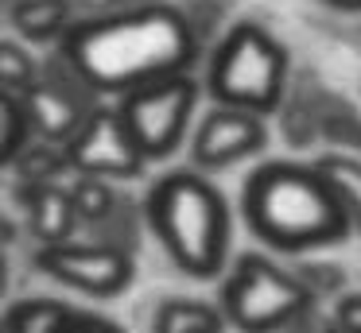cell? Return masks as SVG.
<instances>
[{
  "label": "cell",
  "mask_w": 361,
  "mask_h": 333,
  "mask_svg": "<svg viewBox=\"0 0 361 333\" xmlns=\"http://www.w3.org/2000/svg\"><path fill=\"white\" fill-rule=\"evenodd\" d=\"M59 54L94 97H125L140 85L187 74L198 54V35L179 8L152 0L133 12L74 20Z\"/></svg>",
  "instance_id": "1"
},
{
  "label": "cell",
  "mask_w": 361,
  "mask_h": 333,
  "mask_svg": "<svg viewBox=\"0 0 361 333\" xmlns=\"http://www.w3.org/2000/svg\"><path fill=\"white\" fill-rule=\"evenodd\" d=\"M245 217L260 240L288 252L326 244L350 229L330 186L295 163H268L245 182Z\"/></svg>",
  "instance_id": "2"
},
{
  "label": "cell",
  "mask_w": 361,
  "mask_h": 333,
  "mask_svg": "<svg viewBox=\"0 0 361 333\" xmlns=\"http://www.w3.org/2000/svg\"><path fill=\"white\" fill-rule=\"evenodd\" d=\"M148 225L187 275L210 279L226 263L229 209L221 194L195 170H171L148 194Z\"/></svg>",
  "instance_id": "3"
},
{
  "label": "cell",
  "mask_w": 361,
  "mask_h": 333,
  "mask_svg": "<svg viewBox=\"0 0 361 333\" xmlns=\"http://www.w3.org/2000/svg\"><path fill=\"white\" fill-rule=\"evenodd\" d=\"M288 54L260 23H237L210 62V93L221 108L272 113L280 105Z\"/></svg>",
  "instance_id": "4"
},
{
  "label": "cell",
  "mask_w": 361,
  "mask_h": 333,
  "mask_svg": "<svg viewBox=\"0 0 361 333\" xmlns=\"http://www.w3.org/2000/svg\"><path fill=\"white\" fill-rule=\"evenodd\" d=\"M195 105H198V82L190 74H175L125 93L117 113L144 159H167L183 144V132L190 124Z\"/></svg>",
  "instance_id": "5"
},
{
  "label": "cell",
  "mask_w": 361,
  "mask_h": 333,
  "mask_svg": "<svg viewBox=\"0 0 361 333\" xmlns=\"http://www.w3.org/2000/svg\"><path fill=\"white\" fill-rule=\"evenodd\" d=\"M311 306V291L299 279L283 275L264 256H241L226 283V314L245 333H264L299 318Z\"/></svg>",
  "instance_id": "6"
},
{
  "label": "cell",
  "mask_w": 361,
  "mask_h": 333,
  "mask_svg": "<svg viewBox=\"0 0 361 333\" xmlns=\"http://www.w3.org/2000/svg\"><path fill=\"white\" fill-rule=\"evenodd\" d=\"M94 105H102V101L82 85V77L63 62V54L43 62L39 77L20 93L27 132L43 144H59V147L78 132V124L86 120V113Z\"/></svg>",
  "instance_id": "7"
},
{
  "label": "cell",
  "mask_w": 361,
  "mask_h": 333,
  "mask_svg": "<svg viewBox=\"0 0 361 333\" xmlns=\"http://www.w3.org/2000/svg\"><path fill=\"white\" fill-rule=\"evenodd\" d=\"M66 167L74 175L86 178H105V182H121V178H136L144 170V155L133 144L125 120L117 108L109 105H94L86 113V120L78 124L71 139L63 144Z\"/></svg>",
  "instance_id": "8"
},
{
  "label": "cell",
  "mask_w": 361,
  "mask_h": 333,
  "mask_svg": "<svg viewBox=\"0 0 361 333\" xmlns=\"http://www.w3.org/2000/svg\"><path fill=\"white\" fill-rule=\"evenodd\" d=\"M35 268L47 279L74 291H86L94 299H117L128 291L136 268L133 256L117 252V248L94 244V240H66V244H47L35 252Z\"/></svg>",
  "instance_id": "9"
},
{
  "label": "cell",
  "mask_w": 361,
  "mask_h": 333,
  "mask_svg": "<svg viewBox=\"0 0 361 333\" xmlns=\"http://www.w3.org/2000/svg\"><path fill=\"white\" fill-rule=\"evenodd\" d=\"M264 147V124L260 116L241 113V108H214L195 132V163L198 167H229V163L257 155Z\"/></svg>",
  "instance_id": "10"
},
{
  "label": "cell",
  "mask_w": 361,
  "mask_h": 333,
  "mask_svg": "<svg viewBox=\"0 0 361 333\" xmlns=\"http://www.w3.org/2000/svg\"><path fill=\"white\" fill-rule=\"evenodd\" d=\"M8 333H125L117 322L63 299H20L4 314Z\"/></svg>",
  "instance_id": "11"
},
{
  "label": "cell",
  "mask_w": 361,
  "mask_h": 333,
  "mask_svg": "<svg viewBox=\"0 0 361 333\" xmlns=\"http://www.w3.org/2000/svg\"><path fill=\"white\" fill-rule=\"evenodd\" d=\"M20 201L27 206V225H32L39 248L47 244H66L78 232V213H74L71 190L59 182L51 186H16Z\"/></svg>",
  "instance_id": "12"
},
{
  "label": "cell",
  "mask_w": 361,
  "mask_h": 333,
  "mask_svg": "<svg viewBox=\"0 0 361 333\" xmlns=\"http://www.w3.org/2000/svg\"><path fill=\"white\" fill-rule=\"evenodd\" d=\"M8 20L27 43H63V35L74 27V4L71 0H20Z\"/></svg>",
  "instance_id": "13"
},
{
  "label": "cell",
  "mask_w": 361,
  "mask_h": 333,
  "mask_svg": "<svg viewBox=\"0 0 361 333\" xmlns=\"http://www.w3.org/2000/svg\"><path fill=\"white\" fill-rule=\"evenodd\" d=\"M16 170V186H51L59 182V175H66V155L59 144H43V139H27L24 151L12 159Z\"/></svg>",
  "instance_id": "14"
},
{
  "label": "cell",
  "mask_w": 361,
  "mask_h": 333,
  "mask_svg": "<svg viewBox=\"0 0 361 333\" xmlns=\"http://www.w3.org/2000/svg\"><path fill=\"white\" fill-rule=\"evenodd\" d=\"M152 333H226V322H221V314L214 306L171 299L159 306Z\"/></svg>",
  "instance_id": "15"
},
{
  "label": "cell",
  "mask_w": 361,
  "mask_h": 333,
  "mask_svg": "<svg viewBox=\"0 0 361 333\" xmlns=\"http://www.w3.org/2000/svg\"><path fill=\"white\" fill-rule=\"evenodd\" d=\"M314 175L330 186V194L338 198L345 221L361 225V163L357 159H342V155H330L314 167Z\"/></svg>",
  "instance_id": "16"
},
{
  "label": "cell",
  "mask_w": 361,
  "mask_h": 333,
  "mask_svg": "<svg viewBox=\"0 0 361 333\" xmlns=\"http://www.w3.org/2000/svg\"><path fill=\"white\" fill-rule=\"evenodd\" d=\"M71 190V201H74V213H78L82 225H97L105 221V217L113 213V209L121 206V194L113 190V182H105V178H86L78 175L74 178V186H66Z\"/></svg>",
  "instance_id": "17"
},
{
  "label": "cell",
  "mask_w": 361,
  "mask_h": 333,
  "mask_svg": "<svg viewBox=\"0 0 361 333\" xmlns=\"http://www.w3.org/2000/svg\"><path fill=\"white\" fill-rule=\"evenodd\" d=\"M136 225H140L136 206H133V201H121V206L113 209L105 221L90 225V240H94V244H105V248H117V252H125V256H133L136 252V240H140Z\"/></svg>",
  "instance_id": "18"
},
{
  "label": "cell",
  "mask_w": 361,
  "mask_h": 333,
  "mask_svg": "<svg viewBox=\"0 0 361 333\" xmlns=\"http://www.w3.org/2000/svg\"><path fill=\"white\" fill-rule=\"evenodd\" d=\"M35 77H39V66H35L32 54L12 39H0V93L20 97Z\"/></svg>",
  "instance_id": "19"
},
{
  "label": "cell",
  "mask_w": 361,
  "mask_h": 333,
  "mask_svg": "<svg viewBox=\"0 0 361 333\" xmlns=\"http://www.w3.org/2000/svg\"><path fill=\"white\" fill-rule=\"evenodd\" d=\"M27 139H32V132H27L20 97L0 93V167H12V159L24 151Z\"/></svg>",
  "instance_id": "20"
},
{
  "label": "cell",
  "mask_w": 361,
  "mask_h": 333,
  "mask_svg": "<svg viewBox=\"0 0 361 333\" xmlns=\"http://www.w3.org/2000/svg\"><path fill=\"white\" fill-rule=\"evenodd\" d=\"M74 12H86V20H97V15H117V12H133L140 4H152V0H71Z\"/></svg>",
  "instance_id": "21"
},
{
  "label": "cell",
  "mask_w": 361,
  "mask_h": 333,
  "mask_svg": "<svg viewBox=\"0 0 361 333\" xmlns=\"http://www.w3.org/2000/svg\"><path fill=\"white\" fill-rule=\"evenodd\" d=\"M338 329L342 333H361V294H350V299L338 306Z\"/></svg>",
  "instance_id": "22"
},
{
  "label": "cell",
  "mask_w": 361,
  "mask_h": 333,
  "mask_svg": "<svg viewBox=\"0 0 361 333\" xmlns=\"http://www.w3.org/2000/svg\"><path fill=\"white\" fill-rule=\"evenodd\" d=\"M16 237H20L16 221H12V217L4 213V209H0V252H4L8 244H16Z\"/></svg>",
  "instance_id": "23"
},
{
  "label": "cell",
  "mask_w": 361,
  "mask_h": 333,
  "mask_svg": "<svg viewBox=\"0 0 361 333\" xmlns=\"http://www.w3.org/2000/svg\"><path fill=\"white\" fill-rule=\"evenodd\" d=\"M330 4H334V8H345V12H357L361 0H330Z\"/></svg>",
  "instance_id": "24"
},
{
  "label": "cell",
  "mask_w": 361,
  "mask_h": 333,
  "mask_svg": "<svg viewBox=\"0 0 361 333\" xmlns=\"http://www.w3.org/2000/svg\"><path fill=\"white\" fill-rule=\"evenodd\" d=\"M4 283H8V268H4V256H0V291H4Z\"/></svg>",
  "instance_id": "25"
},
{
  "label": "cell",
  "mask_w": 361,
  "mask_h": 333,
  "mask_svg": "<svg viewBox=\"0 0 361 333\" xmlns=\"http://www.w3.org/2000/svg\"><path fill=\"white\" fill-rule=\"evenodd\" d=\"M16 4H20V0H0V12L8 15V12H12V8H16Z\"/></svg>",
  "instance_id": "26"
},
{
  "label": "cell",
  "mask_w": 361,
  "mask_h": 333,
  "mask_svg": "<svg viewBox=\"0 0 361 333\" xmlns=\"http://www.w3.org/2000/svg\"><path fill=\"white\" fill-rule=\"evenodd\" d=\"M0 333H8V322H4V318H0Z\"/></svg>",
  "instance_id": "27"
}]
</instances>
